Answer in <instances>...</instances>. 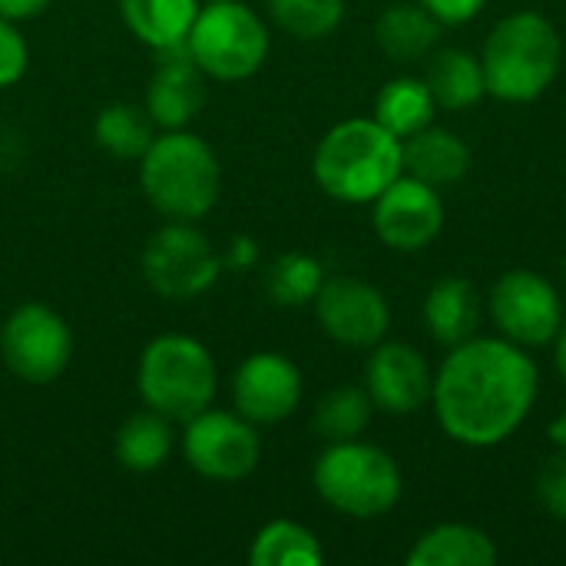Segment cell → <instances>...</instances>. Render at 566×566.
Segmentation results:
<instances>
[{"label": "cell", "instance_id": "1", "mask_svg": "<svg viewBox=\"0 0 566 566\" xmlns=\"http://www.w3.org/2000/svg\"><path fill=\"white\" fill-rule=\"evenodd\" d=\"M541 375L534 358L501 338H468L441 361L431 405L441 431L464 448L504 444L534 411Z\"/></svg>", "mask_w": 566, "mask_h": 566}, {"label": "cell", "instance_id": "2", "mask_svg": "<svg viewBox=\"0 0 566 566\" xmlns=\"http://www.w3.org/2000/svg\"><path fill=\"white\" fill-rule=\"evenodd\" d=\"M312 172L315 182L338 202H375L405 172L401 139L388 133L375 116L345 119L322 136Z\"/></svg>", "mask_w": 566, "mask_h": 566}, {"label": "cell", "instance_id": "3", "mask_svg": "<svg viewBox=\"0 0 566 566\" xmlns=\"http://www.w3.org/2000/svg\"><path fill=\"white\" fill-rule=\"evenodd\" d=\"M139 182L156 212L172 222H196L216 206L222 169L202 136L166 129L143 153Z\"/></svg>", "mask_w": 566, "mask_h": 566}, {"label": "cell", "instance_id": "4", "mask_svg": "<svg viewBox=\"0 0 566 566\" xmlns=\"http://www.w3.org/2000/svg\"><path fill=\"white\" fill-rule=\"evenodd\" d=\"M564 43L557 27L537 10L504 17L481 53L488 93L504 103H534L557 80Z\"/></svg>", "mask_w": 566, "mask_h": 566}, {"label": "cell", "instance_id": "5", "mask_svg": "<svg viewBox=\"0 0 566 566\" xmlns=\"http://www.w3.org/2000/svg\"><path fill=\"white\" fill-rule=\"evenodd\" d=\"M216 381L219 375L209 348L189 335L153 338L136 365V388L143 405L169 421H189L212 408Z\"/></svg>", "mask_w": 566, "mask_h": 566}, {"label": "cell", "instance_id": "6", "mask_svg": "<svg viewBox=\"0 0 566 566\" xmlns=\"http://www.w3.org/2000/svg\"><path fill=\"white\" fill-rule=\"evenodd\" d=\"M318 497L355 521L385 517L401 501V471L395 458L365 441H335L328 444L312 471Z\"/></svg>", "mask_w": 566, "mask_h": 566}, {"label": "cell", "instance_id": "7", "mask_svg": "<svg viewBox=\"0 0 566 566\" xmlns=\"http://www.w3.org/2000/svg\"><path fill=\"white\" fill-rule=\"evenodd\" d=\"M186 46L206 76L219 83H235L262 70L269 56V30L252 7L239 0H222L199 10Z\"/></svg>", "mask_w": 566, "mask_h": 566}, {"label": "cell", "instance_id": "8", "mask_svg": "<svg viewBox=\"0 0 566 566\" xmlns=\"http://www.w3.org/2000/svg\"><path fill=\"white\" fill-rule=\"evenodd\" d=\"M222 255L189 222H169L156 229L143 249V275L159 298L189 302L216 285Z\"/></svg>", "mask_w": 566, "mask_h": 566}, {"label": "cell", "instance_id": "9", "mask_svg": "<svg viewBox=\"0 0 566 566\" xmlns=\"http://www.w3.org/2000/svg\"><path fill=\"white\" fill-rule=\"evenodd\" d=\"M3 365L27 385L56 381L73 355L70 325L43 302L17 305L0 328Z\"/></svg>", "mask_w": 566, "mask_h": 566}, {"label": "cell", "instance_id": "10", "mask_svg": "<svg viewBox=\"0 0 566 566\" xmlns=\"http://www.w3.org/2000/svg\"><path fill=\"white\" fill-rule=\"evenodd\" d=\"M182 454L189 468L209 481H242L259 468L262 441L252 421L239 411H216L206 408L186 421Z\"/></svg>", "mask_w": 566, "mask_h": 566}, {"label": "cell", "instance_id": "11", "mask_svg": "<svg viewBox=\"0 0 566 566\" xmlns=\"http://www.w3.org/2000/svg\"><path fill=\"white\" fill-rule=\"evenodd\" d=\"M491 318L507 342L541 348L557 338L564 325V302L544 275L514 269L504 272L491 292Z\"/></svg>", "mask_w": 566, "mask_h": 566}, {"label": "cell", "instance_id": "12", "mask_svg": "<svg viewBox=\"0 0 566 566\" xmlns=\"http://www.w3.org/2000/svg\"><path fill=\"white\" fill-rule=\"evenodd\" d=\"M375 235L395 252H418L431 245L444 229V202L434 186L401 172L371 202Z\"/></svg>", "mask_w": 566, "mask_h": 566}, {"label": "cell", "instance_id": "13", "mask_svg": "<svg viewBox=\"0 0 566 566\" xmlns=\"http://www.w3.org/2000/svg\"><path fill=\"white\" fill-rule=\"evenodd\" d=\"M312 305L322 332L348 348H375L391 325L385 295L358 279H325Z\"/></svg>", "mask_w": 566, "mask_h": 566}, {"label": "cell", "instance_id": "14", "mask_svg": "<svg viewBox=\"0 0 566 566\" xmlns=\"http://www.w3.org/2000/svg\"><path fill=\"white\" fill-rule=\"evenodd\" d=\"M232 405L252 424H279L302 405V371L279 352L249 355L232 375Z\"/></svg>", "mask_w": 566, "mask_h": 566}, {"label": "cell", "instance_id": "15", "mask_svg": "<svg viewBox=\"0 0 566 566\" xmlns=\"http://www.w3.org/2000/svg\"><path fill=\"white\" fill-rule=\"evenodd\" d=\"M365 391L388 415H415L431 401L434 375L424 355L405 342H378L365 365Z\"/></svg>", "mask_w": 566, "mask_h": 566}, {"label": "cell", "instance_id": "16", "mask_svg": "<svg viewBox=\"0 0 566 566\" xmlns=\"http://www.w3.org/2000/svg\"><path fill=\"white\" fill-rule=\"evenodd\" d=\"M206 103V73L186 43L156 50V70L146 86V113L159 129H186Z\"/></svg>", "mask_w": 566, "mask_h": 566}, {"label": "cell", "instance_id": "17", "mask_svg": "<svg viewBox=\"0 0 566 566\" xmlns=\"http://www.w3.org/2000/svg\"><path fill=\"white\" fill-rule=\"evenodd\" d=\"M401 156H405V172L434 189L454 186L471 169L468 143L441 126H424L421 133L401 139Z\"/></svg>", "mask_w": 566, "mask_h": 566}, {"label": "cell", "instance_id": "18", "mask_svg": "<svg viewBox=\"0 0 566 566\" xmlns=\"http://www.w3.org/2000/svg\"><path fill=\"white\" fill-rule=\"evenodd\" d=\"M424 325H428L431 338L448 348L474 338L481 328L478 289L461 275H448V279L434 282L424 298Z\"/></svg>", "mask_w": 566, "mask_h": 566}, {"label": "cell", "instance_id": "19", "mask_svg": "<svg viewBox=\"0 0 566 566\" xmlns=\"http://www.w3.org/2000/svg\"><path fill=\"white\" fill-rule=\"evenodd\" d=\"M199 10V0H119V17L126 30L149 50L186 43Z\"/></svg>", "mask_w": 566, "mask_h": 566}, {"label": "cell", "instance_id": "20", "mask_svg": "<svg viewBox=\"0 0 566 566\" xmlns=\"http://www.w3.org/2000/svg\"><path fill=\"white\" fill-rule=\"evenodd\" d=\"M497 547L491 534L471 524H438L408 551V566H491Z\"/></svg>", "mask_w": 566, "mask_h": 566}, {"label": "cell", "instance_id": "21", "mask_svg": "<svg viewBox=\"0 0 566 566\" xmlns=\"http://www.w3.org/2000/svg\"><path fill=\"white\" fill-rule=\"evenodd\" d=\"M424 83L434 103L444 109H468L488 93L481 56L468 50H438L428 63Z\"/></svg>", "mask_w": 566, "mask_h": 566}, {"label": "cell", "instance_id": "22", "mask_svg": "<svg viewBox=\"0 0 566 566\" xmlns=\"http://www.w3.org/2000/svg\"><path fill=\"white\" fill-rule=\"evenodd\" d=\"M441 33L438 17H431L418 0L388 7L375 23V40L391 60H421L434 50Z\"/></svg>", "mask_w": 566, "mask_h": 566}, {"label": "cell", "instance_id": "23", "mask_svg": "<svg viewBox=\"0 0 566 566\" xmlns=\"http://www.w3.org/2000/svg\"><path fill=\"white\" fill-rule=\"evenodd\" d=\"M172 454V421L159 411L129 415L116 431V461L133 474L159 471Z\"/></svg>", "mask_w": 566, "mask_h": 566}, {"label": "cell", "instance_id": "24", "mask_svg": "<svg viewBox=\"0 0 566 566\" xmlns=\"http://www.w3.org/2000/svg\"><path fill=\"white\" fill-rule=\"evenodd\" d=\"M434 109H438V103H434L428 83L415 80V76H398V80L385 83L375 99V119L398 139H408V136L421 133L424 126H431Z\"/></svg>", "mask_w": 566, "mask_h": 566}, {"label": "cell", "instance_id": "25", "mask_svg": "<svg viewBox=\"0 0 566 566\" xmlns=\"http://www.w3.org/2000/svg\"><path fill=\"white\" fill-rule=\"evenodd\" d=\"M93 139L116 159H143V153L156 139V123L146 106L133 103H109L99 109L93 123Z\"/></svg>", "mask_w": 566, "mask_h": 566}, {"label": "cell", "instance_id": "26", "mask_svg": "<svg viewBox=\"0 0 566 566\" xmlns=\"http://www.w3.org/2000/svg\"><path fill=\"white\" fill-rule=\"evenodd\" d=\"M322 560H325V551L318 537L295 521L265 524L249 547L252 566H322Z\"/></svg>", "mask_w": 566, "mask_h": 566}, {"label": "cell", "instance_id": "27", "mask_svg": "<svg viewBox=\"0 0 566 566\" xmlns=\"http://www.w3.org/2000/svg\"><path fill=\"white\" fill-rule=\"evenodd\" d=\"M371 411H375V405H371L368 391L365 388H355V385H345V388L328 391L315 405L312 424H315L318 438H325L328 444H335V441H355L368 428Z\"/></svg>", "mask_w": 566, "mask_h": 566}, {"label": "cell", "instance_id": "28", "mask_svg": "<svg viewBox=\"0 0 566 566\" xmlns=\"http://www.w3.org/2000/svg\"><path fill=\"white\" fill-rule=\"evenodd\" d=\"M322 285H325V269L318 259L305 252H285L265 272V292L282 308H298L315 302Z\"/></svg>", "mask_w": 566, "mask_h": 566}, {"label": "cell", "instance_id": "29", "mask_svg": "<svg viewBox=\"0 0 566 566\" xmlns=\"http://www.w3.org/2000/svg\"><path fill=\"white\" fill-rule=\"evenodd\" d=\"M272 20L295 40H322L338 30L345 0H269Z\"/></svg>", "mask_w": 566, "mask_h": 566}, {"label": "cell", "instance_id": "30", "mask_svg": "<svg viewBox=\"0 0 566 566\" xmlns=\"http://www.w3.org/2000/svg\"><path fill=\"white\" fill-rule=\"evenodd\" d=\"M534 494H537V504L544 507L547 517L566 524V454L551 458L537 481H534Z\"/></svg>", "mask_w": 566, "mask_h": 566}, {"label": "cell", "instance_id": "31", "mask_svg": "<svg viewBox=\"0 0 566 566\" xmlns=\"http://www.w3.org/2000/svg\"><path fill=\"white\" fill-rule=\"evenodd\" d=\"M27 63H30L27 40L20 36L13 20L0 17V90L20 83V76L27 73Z\"/></svg>", "mask_w": 566, "mask_h": 566}, {"label": "cell", "instance_id": "32", "mask_svg": "<svg viewBox=\"0 0 566 566\" xmlns=\"http://www.w3.org/2000/svg\"><path fill=\"white\" fill-rule=\"evenodd\" d=\"M431 17H438L441 27H458V23H471L488 0H418Z\"/></svg>", "mask_w": 566, "mask_h": 566}, {"label": "cell", "instance_id": "33", "mask_svg": "<svg viewBox=\"0 0 566 566\" xmlns=\"http://www.w3.org/2000/svg\"><path fill=\"white\" fill-rule=\"evenodd\" d=\"M255 262H259V245H255L249 235H235V239L229 242L226 255H222V265H229V269H239V272L252 269Z\"/></svg>", "mask_w": 566, "mask_h": 566}, {"label": "cell", "instance_id": "34", "mask_svg": "<svg viewBox=\"0 0 566 566\" xmlns=\"http://www.w3.org/2000/svg\"><path fill=\"white\" fill-rule=\"evenodd\" d=\"M46 7H50V0H0V17H3V20L20 23V20H33V17H40Z\"/></svg>", "mask_w": 566, "mask_h": 566}, {"label": "cell", "instance_id": "35", "mask_svg": "<svg viewBox=\"0 0 566 566\" xmlns=\"http://www.w3.org/2000/svg\"><path fill=\"white\" fill-rule=\"evenodd\" d=\"M551 441L557 444L560 454H566V408L554 418V424H551Z\"/></svg>", "mask_w": 566, "mask_h": 566}, {"label": "cell", "instance_id": "36", "mask_svg": "<svg viewBox=\"0 0 566 566\" xmlns=\"http://www.w3.org/2000/svg\"><path fill=\"white\" fill-rule=\"evenodd\" d=\"M557 355H554V361H557V371H560V378L566 381V318L564 325H560V332H557Z\"/></svg>", "mask_w": 566, "mask_h": 566}, {"label": "cell", "instance_id": "37", "mask_svg": "<svg viewBox=\"0 0 566 566\" xmlns=\"http://www.w3.org/2000/svg\"><path fill=\"white\" fill-rule=\"evenodd\" d=\"M206 3H222V0H206Z\"/></svg>", "mask_w": 566, "mask_h": 566}, {"label": "cell", "instance_id": "38", "mask_svg": "<svg viewBox=\"0 0 566 566\" xmlns=\"http://www.w3.org/2000/svg\"><path fill=\"white\" fill-rule=\"evenodd\" d=\"M564 275H566V262H564Z\"/></svg>", "mask_w": 566, "mask_h": 566}]
</instances>
